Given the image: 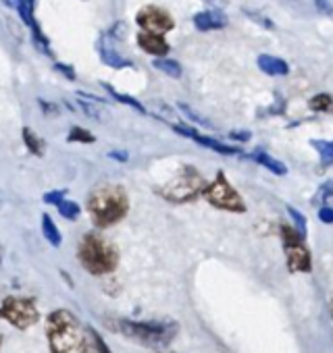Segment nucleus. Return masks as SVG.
Masks as SVG:
<instances>
[{
  "label": "nucleus",
  "mask_w": 333,
  "mask_h": 353,
  "mask_svg": "<svg viewBox=\"0 0 333 353\" xmlns=\"http://www.w3.org/2000/svg\"><path fill=\"white\" fill-rule=\"evenodd\" d=\"M46 336L53 353H96L88 326H84L77 316L65 307L48 314Z\"/></svg>",
  "instance_id": "obj_1"
},
{
  "label": "nucleus",
  "mask_w": 333,
  "mask_h": 353,
  "mask_svg": "<svg viewBox=\"0 0 333 353\" xmlns=\"http://www.w3.org/2000/svg\"><path fill=\"white\" fill-rule=\"evenodd\" d=\"M129 210V198L121 185H98L88 198V212L98 229H108L125 219Z\"/></svg>",
  "instance_id": "obj_2"
},
{
  "label": "nucleus",
  "mask_w": 333,
  "mask_h": 353,
  "mask_svg": "<svg viewBox=\"0 0 333 353\" xmlns=\"http://www.w3.org/2000/svg\"><path fill=\"white\" fill-rule=\"evenodd\" d=\"M115 330H119L123 336L144 345V347H150V349H164L169 345L180 326L178 322H171V320H148V322H140V320H115Z\"/></svg>",
  "instance_id": "obj_3"
},
{
  "label": "nucleus",
  "mask_w": 333,
  "mask_h": 353,
  "mask_svg": "<svg viewBox=\"0 0 333 353\" xmlns=\"http://www.w3.org/2000/svg\"><path fill=\"white\" fill-rule=\"evenodd\" d=\"M77 258H79V264L94 276L108 274L119 264L117 248L98 233H88L82 237L79 248H77Z\"/></svg>",
  "instance_id": "obj_4"
},
{
  "label": "nucleus",
  "mask_w": 333,
  "mask_h": 353,
  "mask_svg": "<svg viewBox=\"0 0 333 353\" xmlns=\"http://www.w3.org/2000/svg\"><path fill=\"white\" fill-rule=\"evenodd\" d=\"M209 183L204 179V174H200L194 166H184L169 183H164L158 190V196L166 202L173 204H186L196 200L207 192Z\"/></svg>",
  "instance_id": "obj_5"
},
{
  "label": "nucleus",
  "mask_w": 333,
  "mask_h": 353,
  "mask_svg": "<svg viewBox=\"0 0 333 353\" xmlns=\"http://www.w3.org/2000/svg\"><path fill=\"white\" fill-rule=\"evenodd\" d=\"M0 318L7 320L15 328L26 330L40 320V312H38L36 299L9 295L3 299V303H0Z\"/></svg>",
  "instance_id": "obj_6"
},
{
  "label": "nucleus",
  "mask_w": 333,
  "mask_h": 353,
  "mask_svg": "<svg viewBox=\"0 0 333 353\" xmlns=\"http://www.w3.org/2000/svg\"><path fill=\"white\" fill-rule=\"evenodd\" d=\"M204 198L209 200L211 206L219 208V210H227V212H246V204L244 198L236 192V188L229 183V179L225 176V172H219L215 176V181L209 183Z\"/></svg>",
  "instance_id": "obj_7"
},
{
  "label": "nucleus",
  "mask_w": 333,
  "mask_h": 353,
  "mask_svg": "<svg viewBox=\"0 0 333 353\" xmlns=\"http://www.w3.org/2000/svg\"><path fill=\"white\" fill-rule=\"evenodd\" d=\"M283 250L287 258V268L292 272H310V254L304 245V235L296 227H281Z\"/></svg>",
  "instance_id": "obj_8"
},
{
  "label": "nucleus",
  "mask_w": 333,
  "mask_h": 353,
  "mask_svg": "<svg viewBox=\"0 0 333 353\" xmlns=\"http://www.w3.org/2000/svg\"><path fill=\"white\" fill-rule=\"evenodd\" d=\"M135 23L144 30V32H152V34H166L175 28V21L173 17L166 13L164 9L160 7H144L137 17H135Z\"/></svg>",
  "instance_id": "obj_9"
},
{
  "label": "nucleus",
  "mask_w": 333,
  "mask_h": 353,
  "mask_svg": "<svg viewBox=\"0 0 333 353\" xmlns=\"http://www.w3.org/2000/svg\"><path fill=\"white\" fill-rule=\"evenodd\" d=\"M137 46L146 54L156 57V59L166 57V54H169V50H171L169 42L162 38V34H152V32H140L137 34Z\"/></svg>",
  "instance_id": "obj_10"
},
{
  "label": "nucleus",
  "mask_w": 333,
  "mask_h": 353,
  "mask_svg": "<svg viewBox=\"0 0 333 353\" xmlns=\"http://www.w3.org/2000/svg\"><path fill=\"white\" fill-rule=\"evenodd\" d=\"M229 19L223 11L219 9H211V11H202L194 15V28L198 32H215V30H223L227 28Z\"/></svg>",
  "instance_id": "obj_11"
},
{
  "label": "nucleus",
  "mask_w": 333,
  "mask_h": 353,
  "mask_svg": "<svg viewBox=\"0 0 333 353\" xmlns=\"http://www.w3.org/2000/svg\"><path fill=\"white\" fill-rule=\"evenodd\" d=\"M256 63H258V69L271 77H285L289 73V65L283 59L273 57V54H260Z\"/></svg>",
  "instance_id": "obj_12"
},
{
  "label": "nucleus",
  "mask_w": 333,
  "mask_h": 353,
  "mask_svg": "<svg viewBox=\"0 0 333 353\" xmlns=\"http://www.w3.org/2000/svg\"><path fill=\"white\" fill-rule=\"evenodd\" d=\"M100 59H102V63H104L106 67H111V69H127V67L133 65L131 59H127V57H123L121 52H117V50H115L113 46H108L104 40H102V44H100Z\"/></svg>",
  "instance_id": "obj_13"
},
{
  "label": "nucleus",
  "mask_w": 333,
  "mask_h": 353,
  "mask_svg": "<svg viewBox=\"0 0 333 353\" xmlns=\"http://www.w3.org/2000/svg\"><path fill=\"white\" fill-rule=\"evenodd\" d=\"M250 158L254 160V162H258L260 166H265V168H269L273 174H279V176H283V174H287V166L283 164V162H279L277 158H273V156H269L265 150H254L252 154H250Z\"/></svg>",
  "instance_id": "obj_14"
},
{
  "label": "nucleus",
  "mask_w": 333,
  "mask_h": 353,
  "mask_svg": "<svg viewBox=\"0 0 333 353\" xmlns=\"http://www.w3.org/2000/svg\"><path fill=\"white\" fill-rule=\"evenodd\" d=\"M192 139H194L196 143L204 145V148L215 150L217 154H223V156H240V154H242V150H240V148H236V145H227V143H223V141H219V139H213V137H204V135H200V133H196Z\"/></svg>",
  "instance_id": "obj_15"
},
{
  "label": "nucleus",
  "mask_w": 333,
  "mask_h": 353,
  "mask_svg": "<svg viewBox=\"0 0 333 353\" xmlns=\"http://www.w3.org/2000/svg\"><path fill=\"white\" fill-rule=\"evenodd\" d=\"M42 233L46 237V241L53 245V248H59L63 237H61V231L59 227L55 225V221L50 219V214H42Z\"/></svg>",
  "instance_id": "obj_16"
},
{
  "label": "nucleus",
  "mask_w": 333,
  "mask_h": 353,
  "mask_svg": "<svg viewBox=\"0 0 333 353\" xmlns=\"http://www.w3.org/2000/svg\"><path fill=\"white\" fill-rule=\"evenodd\" d=\"M77 104H79V108H82L88 117H92L94 121H106V119H108V110H106L102 104H98V102H90V100L77 98Z\"/></svg>",
  "instance_id": "obj_17"
},
{
  "label": "nucleus",
  "mask_w": 333,
  "mask_h": 353,
  "mask_svg": "<svg viewBox=\"0 0 333 353\" xmlns=\"http://www.w3.org/2000/svg\"><path fill=\"white\" fill-rule=\"evenodd\" d=\"M154 69H158L160 73H164V75H169V77H173V79H180L182 77V65L178 63V61H171V59H166V57H162V59H156L154 61Z\"/></svg>",
  "instance_id": "obj_18"
},
{
  "label": "nucleus",
  "mask_w": 333,
  "mask_h": 353,
  "mask_svg": "<svg viewBox=\"0 0 333 353\" xmlns=\"http://www.w3.org/2000/svg\"><path fill=\"white\" fill-rule=\"evenodd\" d=\"M150 112H152L154 117H158L160 121L169 123V125H173V123H175V119H178L175 110L166 106L162 100H152V104H150Z\"/></svg>",
  "instance_id": "obj_19"
},
{
  "label": "nucleus",
  "mask_w": 333,
  "mask_h": 353,
  "mask_svg": "<svg viewBox=\"0 0 333 353\" xmlns=\"http://www.w3.org/2000/svg\"><path fill=\"white\" fill-rule=\"evenodd\" d=\"M23 141L28 145V150L34 156H44V141L40 139V135L36 131H32L30 127H23Z\"/></svg>",
  "instance_id": "obj_20"
},
{
  "label": "nucleus",
  "mask_w": 333,
  "mask_h": 353,
  "mask_svg": "<svg viewBox=\"0 0 333 353\" xmlns=\"http://www.w3.org/2000/svg\"><path fill=\"white\" fill-rule=\"evenodd\" d=\"M17 13H19V19L32 28L34 26V9H36V0H17Z\"/></svg>",
  "instance_id": "obj_21"
},
{
  "label": "nucleus",
  "mask_w": 333,
  "mask_h": 353,
  "mask_svg": "<svg viewBox=\"0 0 333 353\" xmlns=\"http://www.w3.org/2000/svg\"><path fill=\"white\" fill-rule=\"evenodd\" d=\"M57 208H59V214L63 216V219H67V221H77L79 219V214H82V208H79V204L77 202H73V200H63V202H59L57 204Z\"/></svg>",
  "instance_id": "obj_22"
},
{
  "label": "nucleus",
  "mask_w": 333,
  "mask_h": 353,
  "mask_svg": "<svg viewBox=\"0 0 333 353\" xmlns=\"http://www.w3.org/2000/svg\"><path fill=\"white\" fill-rule=\"evenodd\" d=\"M321 156V164L323 166H331L333 164V141H323V139H312L310 141Z\"/></svg>",
  "instance_id": "obj_23"
},
{
  "label": "nucleus",
  "mask_w": 333,
  "mask_h": 353,
  "mask_svg": "<svg viewBox=\"0 0 333 353\" xmlns=\"http://www.w3.org/2000/svg\"><path fill=\"white\" fill-rule=\"evenodd\" d=\"M308 106L316 112H331L333 110V96L331 94H316L310 98Z\"/></svg>",
  "instance_id": "obj_24"
},
{
  "label": "nucleus",
  "mask_w": 333,
  "mask_h": 353,
  "mask_svg": "<svg viewBox=\"0 0 333 353\" xmlns=\"http://www.w3.org/2000/svg\"><path fill=\"white\" fill-rule=\"evenodd\" d=\"M178 110L186 117V121H190V123H194V125H202V127H207V129L213 127L211 121H207L204 117H200L198 112H194V110H192L188 104H184V102H178Z\"/></svg>",
  "instance_id": "obj_25"
},
{
  "label": "nucleus",
  "mask_w": 333,
  "mask_h": 353,
  "mask_svg": "<svg viewBox=\"0 0 333 353\" xmlns=\"http://www.w3.org/2000/svg\"><path fill=\"white\" fill-rule=\"evenodd\" d=\"M104 85V90L117 100V102H123V104H127V106H131V108H135L137 112H146V106L142 104V102H137L135 98H131V96H125V94H119V92H115L108 83H102Z\"/></svg>",
  "instance_id": "obj_26"
},
{
  "label": "nucleus",
  "mask_w": 333,
  "mask_h": 353,
  "mask_svg": "<svg viewBox=\"0 0 333 353\" xmlns=\"http://www.w3.org/2000/svg\"><path fill=\"white\" fill-rule=\"evenodd\" d=\"M32 32H34V44H36V48L38 50H42L46 57H53V52H50V42H48V38L44 36V32L40 30V26L34 21V26H32Z\"/></svg>",
  "instance_id": "obj_27"
},
{
  "label": "nucleus",
  "mask_w": 333,
  "mask_h": 353,
  "mask_svg": "<svg viewBox=\"0 0 333 353\" xmlns=\"http://www.w3.org/2000/svg\"><path fill=\"white\" fill-rule=\"evenodd\" d=\"M67 141H79V143H94L96 137L88 131V129H82V127H73L67 135Z\"/></svg>",
  "instance_id": "obj_28"
},
{
  "label": "nucleus",
  "mask_w": 333,
  "mask_h": 353,
  "mask_svg": "<svg viewBox=\"0 0 333 353\" xmlns=\"http://www.w3.org/2000/svg\"><path fill=\"white\" fill-rule=\"evenodd\" d=\"M88 330H90V339H92V347H94V351L96 353H113L111 349H108V345L104 343V339L100 336V332L94 328V326H88Z\"/></svg>",
  "instance_id": "obj_29"
},
{
  "label": "nucleus",
  "mask_w": 333,
  "mask_h": 353,
  "mask_svg": "<svg viewBox=\"0 0 333 353\" xmlns=\"http://www.w3.org/2000/svg\"><path fill=\"white\" fill-rule=\"evenodd\" d=\"M329 198H333V181H327V183H323V185L318 188L316 196L312 198V204H314V206H318V204L327 202Z\"/></svg>",
  "instance_id": "obj_30"
},
{
  "label": "nucleus",
  "mask_w": 333,
  "mask_h": 353,
  "mask_svg": "<svg viewBox=\"0 0 333 353\" xmlns=\"http://www.w3.org/2000/svg\"><path fill=\"white\" fill-rule=\"evenodd\" d=\"M287 212H289V216H292V221H294V227L302 233V235H306V219H304V214L302 212H298L296 208H287Z\"/></svg>",
  "instance_id": "obj_31"
},
{
  "label": "nucleus",
  "mask_w": 333,
  "mask_h": 353,
  "mask_svg": "<svg viewBox=\"0 0 333 353\" xmlns=\"http://www.w3.org/2000/svg\"><path fill=\"white\" fill-rule=\"evenodd\" d=\"M106 36H111V38H119V40H125L127 38V23L125 21H117L111 30H108V34Z\"/></svg>",
  "instance_id": "obj_32"
},
{
  "label": "nucleus",
  "mask_w": 333,
  "mask_h": 353,
  "mask_svg": "<svg viewBox=\"0 0 333 353\" xmlns=\"http://www.w3.org/2000/svg\"><path fill=\"white\" fill-rule=\"evenodd\" d=\"M55 71L57 73H61L65 79H69V81H75L77 79V75H75V71H73V67L71 65H63V63H55Z\"/></svg>",
  "instance_id": "obj_33"
},
{
  "label": "nucleus",
  "mask_w": 333,
  "mask_h": 353,
  "mask_svg": "<svg viewBox=\"0 0 333 353\" xmlns=\"http://www.w3.org/2000/svg\"><path fill=\"white\" fill-rule=\"evenodd\" d=\"M244 13H246L250 19H254L256 23H260L263 28H267V30H273V28H275V26H273V21H269L267 17H260V15H258V13H254V11H248V9H246Z\"/></svg>",
  "instance_id": "obj_34"
},
{
  "label": "nucleus",
  "mask_w": 333,
  "mask_h": 353,
  "mask_svg": "<svg viewBox=\"0 0 333 353\" xmlns=\"http://www.w3.org/2000/svg\"><path fill=\"white\" fill-rule=\"evenodd\" d=\"M65 200V192H48V194H44V204H59V202H63Z\"/></svg>",
  "instance_id": "obj_35"
},
{
  "label": "nucleus",
  "mask_w": 333,
  "mask_h": 353,
  "mask_svg": "<svg viewBox=\"0 0 333 353\" xmlns=\"http://www.w3.org/2000/svg\"><path fill=\"white\" fill-rule=\"evenodd\" d=\"M312 3H314V7H316L318 13H323V15H333V7H331L329 0H312Z\"/></svg>",
  "instance_id": "obj_36"
},
{
  "label": "nucleus",
  "mask_w": 333,
  "mask_h": 353,
  "mask_svg": "<svg viewBox=\"0 0 333 353\" xmlns=\"http://www.w3.org/2000/svg\"><path fill=\"white\" fill-rule=\"evenodd\" d=\"M38 104H40V108L44 110V114H48V117H59V106L57 104H48L46 100H38Z\"/></svg>",
  "instance_id": "obj_37"
},
{
  "label": "nucleus",
  "mask_w": 333,
  "mask_h": 353,
  "mask_svg": "<svg viewBox=\"0 0 333 353\" xmlns=\"http://www.w3.org/2000/svg\"><path fill=\"white\" fill-rule=\"evenodd\" d=\"M318 221L325 223V225H331L333 223V208L331 206H323L318 210Z\"/></svg>",
  "instance_id": "obj_38"
},
{
  "label": "nucleus",
  "mask_w": 333,
  "mask_h": 353,
  "mask_svg": "<svg viewBox=\"0 0 333 353\" xmlns=\"http://www.w3.org/2000/svg\"><path fill=\"white\" fill-rule=\"evenodd\" d=\"M229 139H234V141H248L250 139V131H231Z\"/></svg>",
  "instance_id": "obj_39"
},
{
  "label": "nucleus",
  "mask_w": 333,
  "mask_h": 353,
  "mask_svg": "<svg viewBox=\"0 0 333 353\" xmlns=\"http://www.w3.org/2000/svg\"><path fill=\"white\" fill-rule=\"evenodd\" d=\"M108 158H113V160H121V162H127L129 160V154L127 152H119V150H113V152H108Z\"/></svg>",
  "instance_id": "obj_40"
},
{
  "label": "nucleus",
  "mask_w": 333,
  "mask_h": 353,
  "mask_svg": "<svg viewBox=\"0 0 333 353\" xmlns=\"http://www.w3.org/2000/svg\"><path fill=\"white\" fill-rule=\"evenodd\" d=\"M207 3H211V5H215V7H225L229 0H207Z\"/></svg>",
  "instance_id": "obj_41"
},
{
  "label": "nucleus",
  "mask_w": 333,
  "mask_h": 353,
  "mask_svg": "<svg viewBox=\"0 0 333 353\" xmlns=\"http://www.w3.org/2000/svg\"><path fill=\"white\" fill-rule=\"evenodd\" d=\"M331 314H333V293H331Z\"/></svg>",
  "instance_id": "obj_42"
},
{
  "label": "nucleus",
  "mask_w": 333,
  "mask_h": 353,
  "mask_svg": "<svg viewBox=\"0 0 333 353\" xmlns=\"http://www.w3.org/2000/svg\"><path fill=\"white\" fill-rule=\"evenodd\" d=\"M0 347H3V336H0Z\"/></svg>",
  "instance_id": "obj_43"
}]
</instances>
